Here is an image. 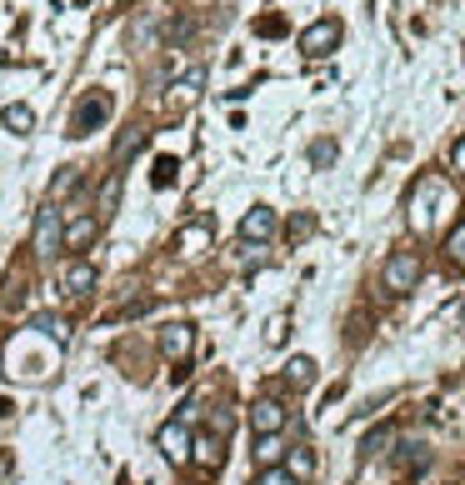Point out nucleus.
I'll return each mask as SVG.
<instances>
[{"mask_svg": "<svg viewBox=\"0 0 465 485\" xmlns=\"http://www.w3.org/2000/svg\"><path fill=\"white\" fill-rule=\"evenodd\" d=\"M105 121H111V96H105V90H86V96L76 100V111H70V135H90V131H100Z\"/></svg>", "mask_w": 465, "mask_h": 485, "instance_id": "f257e3e1", "label": "nucleus"}, {"mask_svg": "<svg viewBox=\"0 0 465 485\" xmlns=\"http://www.w3.org/2000/svg\"><path fill=\"white\" fill-rule=\"evenodd\" d=\"M341 36H345L341 20H335V16H321L315 26H305V30H301V50H305L311 60H325L335 46H341Z\"/></svg>", "mask_w": 465, "mask_h": 485, "instance_id": "f03ea898", "label": "nucleus"}, {"mask_svg": "<svg viewBox=\"0 0 465 485\" xmlns=\"http://www.w3.org/2000/svg\"><path fill=\"white\" fill-rule=\"evenodd\" d=\"M420 270H426V266H420L416 250H396V256L386 260V270H380V280H386L390 295H406V290H416Z\"/></svg>", "mask_w": 465, "mask_h": 485, "instance_id": "7ed1b4c3", "label": "nucleus"}, {"mask_svg": "<svg viewBox=\"0 0 465 485\" xmlns=\"http://www.w3.org/2000/svg\"><path fill=\"white\" fill-rule=\"evenodd\" d=\"M436 200H446V185H440L436 175H426V181L416 185V195H410V226H416V230L436 226V216H440Z\"/></svg>", "mask_w": 465, "mask_h": 485, "instance_id": "20e7f679", "label": "nucleus"}, {"mask_svg": "<svg viewBox=\"0 0 465 485\" xmlns=\"http://www.w3.org/2000/svg\"><path fill=\"white\" fill-rule=\"evenodd\" d=\"M95 236H100V210H76V216H66L60 246H66V250H86Z\"/></svg>", "mask_w": 465, "mask_h": 485, "instance_id": "39448f33", "label": "nucleus"}, {"mask_svg": "<svg viewBox=\"0 0 465 485\" xmlns=\"http://www.w3.org/2000/svg\"><path fill=\"white\" fill-rule=\"evenodd\" d=\"M190 436H196V430H190L185 420H165V426L155 430V446L165 450L171 466H185V460H190Z\"/></svg>", "mask_w": 465, "mask_h": 485, "instance_id": "423d86ee", "label": "nucleus"}, {"mask_svg": "<svg viewBox=\"0 0 465 485\" xmlns=\"http://www.w3.org/2000/svg\"><path fill=\"white\" fill-rule=\"evenodd\" d=\"M60 230H66V216L56 206H40V216H36V256L40 260H50L60 250Z\"/></svg>", "mask_w": 465, "mask_h": 485, "instance_id": "0eeeda50", "label": "nucleus"}, {"mask_svg": "<svg viewBox=\"0 0 465 485\" xmlns=\"http://www.w3.org/2000/svg\"><path fill=\"white\" fill-rule=\"evenodd\" d=\"M145 141H151V131H145V121H131L121 135H115V145H111V165H115V175H121V165H131L135 155L145 151Z\"/></svg>", "mask_w": 465, "mask_h": 485, "instance_id": "6e6552de", "label": "nucleus"}, {"mask_svg": "<svg viewBox=\"0 0 465 485\" xmlns=\"http://www.w3.org/2000/svg\"><path fill=\"white\" fill-rule=\"evenodd\" d=\"M285 420H291V410H285L276 395H260L256 406H250V430H256V436H280Z\"/></svg>", "mask_w": 465, "mask_h": 485, "instance_id": "1a4fd4ad", "label": "nucleus"}, {"mask_svg": "<svg viewBox=\"0 0 465 485\" xmlns=\"http://www.w3.org/2000/svg\"><path fill=\"white\" fill-rule=\"evenodd\" d=\"M190 460H196L200 470H220L226 466V440L210 436V430H196V436H190Z\"/></svg>", "mask_w": 465, "mask_h": 485, "instance_id": "9d476101", "label": "nucleus"}, {"mask_svg": "<svg viewBox=\"0 0 465 485\" xmlns=\"http://www.w3.org/2000/svg\"><path fill=\"white\" fill-rule=\"evenodd\" d=\"M155 345H161L165 361H185V355L196 351V331H190V325H181V321H175V325H161V341H155Z\"/></svg>", "mask_w": 465, "mask_h": 485, "instance_id": "9b49d317", "label": "nucleus"}, {"mask_svg": "<svg viewBox=\"0 0 465 485\" xmlns=\"http://www.w3.org/2000/svg\"><path fill=\"white\" fill-rule=\"evenodd\" d=\"M276 236V210L270 206H250L246 220H240V240H250V246H260V240Z\"/></svg>", "mask_w": 465, "mask_h": 485, "instance_id": "f8f14e48", "label": "nucleus"}, {"mask_svg": "<svg viewBox=\"0 0 465 485\" xmlns=\"http://www.w3.org/2000/svg\"><path fill=\"white\" fill-rule=\"evenodd\" d=\"M210 240H216V226L200 216V220H190V226H181V236H175V250H181V256H200V250H210Z\"/></svg>", "mask_w": 465, "mask_h": 485, "instance_id": "ddd939ff", "label": "nucleus"}, {"mask_svg": "<svg viewBox=\"0 0 465 485\" xmlns=\"http://www.w3.org/2000/svg\"><path fill=\"white\" fill-rule=\"evenodd\" d=\"M60 290L66 295H90L95 290V266L90 260H70V266L60 270Z\"/></svg>", "mask_w": 465, "mask_h": 485, "instance_id": "4468645a", "label": "nucleus"}, {"mask_svg": "<svg viewBox=\"0 0 465 485\" xmlns=\"http://www.w3.org/2000/svg\"><path fill=\"white\" fill-rule=\"evenodd\" d=\"M285 470H291L295 480H315V450L311 446H295V450H285Z\"/></svg>", "mask_w": 465, "mask_h": 485, "instance_id": "2eb2a0df", "label": "nucleus"}, {"mask_svg": "<svg viewBox=\"0 0 465 485\" xmlns=\"http://www.w3.org/2000/svg\"><path fill=\"white\" fill-rule=\"evenodd\" d=\"M0 125H5L10 135H30L36 131V111H30V105H5V111H0Z\"/></svg>", "mask_w": 465, "mask_h": 485, "instance_id": "dca6fc26", "label": "nucleus"}, {"mask_svg": "<svg viewBox=\"0 0 465 485\" xmlns=\"http://www.w3.org/2000/svg\"><path fill=\"white\" fill-rule=\"evenodd\" d=\"M311 381H315V361H311V355H291V361H285V385L305 390Z\"/></svg>", "mask_w": 465, "mask_h": 485, "instance_id": "f3484780", "label": "nucleus"}, {"mask_svg": "<svg viewBox=\"0 0 465 485\" xmlns=\"http://www.w3.org/2000/svg\"><path fill=\"white\" fill-rule=\"evenodd\" d=\"M256 460H260L266 470L280 466V460H285V440H280V436H260V440H256Z\"/></svg>", "mask_w": 465, "mask_h": 485, "instance_id": "a211bd4d", "label": "nucleus"}, {"mask_svg": "<svg viewBox=\"0 0 465 485\" xmlns=\"http://www.w3.org/2000/svg\"><path fill=\"white\" fill-rule=\"evenodd\" d=\"M430 466V450L426 446H400V470H410V476H420V470Z\"/></svg>", "mask_w": 465, "mask_h": 485, "instance_id": "6ab92c4d", "label": "nucleus"}, {"mask_svg": "<svg viewBox=\"0 0 465 485\" xmlns=\"http://www.w3.org/2000/svg\"><path fill=\"white\" fill-rule=\"evenodd\" d=\"M151 185H161V191H171V185H175V155H161V161H155Z\"/></svg>", "mask_w": 465, "mask_h": 485, "instance_id": "aec40b11", "label": "nucleus"}, {"mask_svg": "<svg viewBox=\"0 0 465 485\" xmlns=\"http://www.w3.org/2000/svg\"><path fill=\"white\" fill-rule=\"evenodd\" d=\"M335 155H341V151H335V141H315V145H311V165H315V171L335 165Z\"/></svg>", "mask_w": 465, "mask_h": 485, "instance_id": "412c9836", "label": "nucleus"}, {"mask_svg": "<svg viewBox=\"0 0 465 485\" xmlns=\"http://www.w3.org/2000/svg\"><path fill=\"white\" fill-rule=\"evenodd\" d=\"M390 440H396V430H390V426H375L371 436L361 440V450H365V456H375V450H386V446H390Z\"/></svg>", "mask_w": 465, "mask_h": 485, "instance_id": "4be33fe9", "label": "nucleus"}, {"mask_svg": "<svg viewBox=\"0 0 465 485\" xmlns=\"http://www.w3.org/2000/svg\"><path fill=\"white\" fill-rule=\"evenodd\" d=\"M446 256H450V260H456V266L465 270V220H460L456 230H450V240H446Z\"/></svg>", "mask_w": 465, "mask_h": 485, "instance_id": "5701e85b", "label": "nucleus"}, {"mask_svg": "<svg viewBox=\"0 0 465 485\" xmlns=\"http://www.w3.org/2000/svg\"><path fill=\"white\" fill-rule=\"evenodd\" d=\"M36 331H46L50 335V341H66V321H60V315H36Z\"/></svg>", "mask_w": 465, "mask_h": 485, "instance_id": "b1692460", "label": "nucleus"}, {"mask_svg": "<svg viewBox=\"0 0 465 485\" xmlns=\"http://www.w3.org/2000/svg\"><path fill=\"white\" fill-rule=\"evenodd\" d=\"M256 485H301V480H295L285 466H270V470H260V476H256Z\"/></svg>", "mask_w": 465, "mask_h": 485, "instance_id": "393cba45", "label": "nucleus"}, {"mask_svg": "<svg viewBox=\"0 0 465 485\" xmlns=\"http://www.w3.org/2000/svg\"><path fill=\"white\" fill-rule=\"evenodd\" d=\"M200 86H206V70H200V66H196V70H185V76L175 80V90H181V96H196Z\"/></svg>", "mask_w": 465, "mask_h": 485, "instance_id": "a878e982", "label": "nucleus"}, {"mask_svg": "<svg viewBox=\"0 0 465 485\" xmlns=\"http://www.w3.org/2000/svg\"><path fill=\"white\" fill-rule=\"evenodd\" d=\"M70 191H80V171H60L56 185H50V195H70Z\"/></svg>", "mask_w": 465, "mask_h": 485, "instance_id": "bb28decb", "label": "nucleus"}, {"mask_svg": "<svg viewBox=\"0 0 465 485\" xmlns=\"http://www.w3.org/2000/svg\"><path fill=\"white\" fill-rule=\"evenodd\" d=\"M115 200H121V175H111V181L100 185V216H105V210L115 206Z\"/></svg>", "mask_w": 465, "mask_h": 485, "instance_id": "cd10ccee", "label": "nucleus"}, {"mask_svg": "<svg viewBox=\"0 0 465 485\" xmlns=\"http://www.w3.org/2000/svg\"><path fill=\"white\" fill-rule=\"evenodd\" d=\"M311 230H315V220H311V216H295L285 236H291V240H305V236H311Z\"/></svg>", "mask_w": 465, "mask_h": 485, "instance_id": "c85d7f7f", "label": "nucleus"}, {"mask_svg": "<svg viewBox=\"0 0 465 485\" xmlns=\"http://www.w3.org/2000/svg\"><path fill=\"white\" fill-rule=\"evenodd\" d=\"M256 30H260V36H285V20L280 16H260Z\"/></svg>", "mask_w": 465, "mask_h": 485, "instance_id": "c756f323", "label": "nucleus"}, {"mask_svg": "<svg viewBox=\"0 0 465 485\" xmlns=\"http://www.w3.org/2000/svg\"><path fill=\"white\" fill-rule=\"evenodd\" d=\"M210 436H220V440L230 436V410H216V416H210Z\"/></svg>", "mask_w": 465, "mask_h": 485, "instance_id": "7c9ffc66", "label": "nucleus"}, {"mask_svg": "<svg viewBox=\"0 0 465 485\" xmlns=\"http://www.w3.org/2000/svg\"><path fill=\"white\" fill-rule=\"evenodd\" d=\"M450 165H456V171L465 175V135H460V141H456V151H450Z\"/></svg>", "mask_w": 465, "mask_h": 485, "instance_id": "2f4dec72", "label": "nucleus"}, {"mask_svg": "<svg viewBox=\"0 0 465 485\" xmlns=\"http://www.w3.org/2000/svg\"><path fill=\"white\" fill-rule=\"evenodd\" d=\"M190 485H210V480H190Z\"/></svg>", "mask_w": 465, "mask_h": 485, "instance_id": "473e14b6", "label": "nucleus"}]
</instances>
